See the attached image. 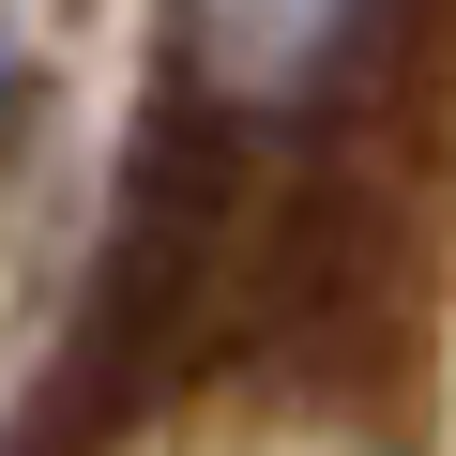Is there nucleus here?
Wrapping results in <instances>:
<instances>
[{
	"mask_svg": "<svg viewBox=\"0 0 456 456\" xmlns=\"http://www.w3.org/2000/svg\"><path fill=\"white\" fill-rule=\"evenodd\" d=\"M365 16L380 0H183V77H198V107L274 122L365 46Z\"/></svg>",
	"mask_w": 456,
	"mask_h": 456,
	"instance_id": "1",
	"label": "nucleus"
},
{
	"mask_svg": "<svg viewBox=\"0 0 456 456\" xmlns=\"http://www.w3.org/2000/svg\"><path fill=\"white\" fill-rule=\"evenodd\" d=\"M16 137H31V46L0 31V183H16Z\"/></svg>",
	"mask_w": 456,
	"mask_h": 456,
	"instance_id": "2",
	"label": "nucleus"
}]
</instances>
